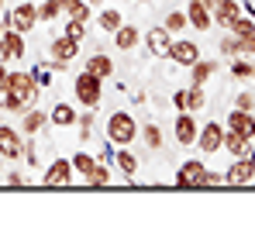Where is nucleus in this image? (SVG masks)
Segmentation results:
<instances>
[{
  "instance_id": "obj_19",
  "label": "nucleus",
  "mask_w": 255,
  "mask_h": 241,
  "mask_svg": "<svg viewBox=\"0 0 255 241\" xmlns=\"http://www.w3.org/2000/svg\"><path fill=\"white\" fill-rule=\"evenodd\" d=\"M86 73H93V76L107 80V76L114 73V62H111L107 55H90V59H86Z\"/></svg>"
},
{
  "instance_id": "obj_28",
  "label": "nucleus",
  "mask_w": 255,
  "mask_h": 241,
  "mask_svg": "<svg viewBox=\"0 0 255 241\" xmlns=\"http://www.w3.org/2000/svg\"><path fill=\"white\" fill-rule=\"evenodd\" d=\"M42 127H45L42 111H28V114H24V131H28V134H35V131H42Z\"/></svg>"
},
{
  "instance_id": "obj_29",
  "label": "nucleus",
  "mask_w": 255,
  "mask_h": 241,
  "mask_svg": "<svg viewBox=\"0 0 255 241\" xmlns=\"http://www.w3.org/2000/svg\"><path fill=\"white\" fill-rule=\"evenodd\" d=\"M93 165H97V159H93V155H86V152H76V155H73V169H80L83 176L93 172Z\"/></svg>"
},
{
  "instance_id": "obj_27",
  "label": "nucleus",
  "mask_w": 255,
  "mask_h": 241,
  "mask_svg": "<svg viewBox=\"0 0 255 241\" xmlns=\"http://www.w3.org/2000/svg\"><path fill=\"white\" fill-rule=\"evenodd\" d=\"M121 24H125V21H121V10H104V14H100V28H104V31H118Z\"/></svg>"
},
{
  "instance_id": "obj_11",
  "label": "nucleus",
  "mask_w": 255,
  "mask_h": 241,
  "mask_svg": "<svg viewBox=\"0 0 255 241\" xmlns=\"http://www.w3.org/2000/svg\"><path fill=\"white\" fill-rule=\"evenodd\" d=\"M186 21L197 28V31H207L214 24V17H211V7L204 3V0H190V10H186Z\"/></svg>"
},
{
  "instance_id": "obj_31",
  "label": "nucleus",
  "mask_w": 255,
  "mask_h": 241,
  "mask_svg": "<svg viewBox=\"0 0 255 241\" xmlns=\"http://www.w3.org/2000/svg\"><path fill=\"white\" fill-rule=\"evenodd\" d=\"M86 183H90V186H107V183H111V172H107L104 165H93V172L86 176Z\"/></svg>"
},
{
  "instance_id": "obj_36",
  "label": "nucleus",
  "mask_w": 255,
  "mask_h": 241,
  "mask_svg": "<svg viewBox=\"0 0 255 241\" xmlns=\"http://www.w3.org/2000/svg\"><path fill=\"white\" fill-rule=\"evenodd\" d=\"M231 69H235V76H255V69L249 66V62H235Z\"/></svg>"
},
{
  "instance_id": "obj_10",
  "label": "nucleus",
  "mask_w": 255,
  "mask_h": 241,
  "mask_svg": "<svg viewBox=\"0 0 255 241\" xmlns=\"http://www.w3.org/2000/svg\"><path fill=\"white\" fill-rule=\"evenodd\" d=\"M197 141H200V148L204 152H217L221 145H224V127L221 124H204V131H197Z\"/></svg>"
},
{
  "instance_id": "obj_15",
  "label": "nucleus",
  "mask_w": 255,
  "mask_h": 241,
  "mask_svg": "<svg viewBox=\"0 0 255 241\" xmlns=\"http://www.w3.org/2000/svg\"><path fill=\"white\" fill-rule=\"evenodd\" d=\"M169 55L179 62V66H193V62L200 59V48H197V41H172Z\"/></svg>"
},
{
  "instance_id": "obj_13",
  "label": "nucleus",
  "mask_w": 255,
  "mask_h": 241,
  "mask_svg": "<svg viewBox=\"0 0 255 241\" xmlns=\"http://www.w3.org/2000/svg\"><path fill=\"white\" fill-rule=\"evenodd\" d=\"M176 107H179V111H200V107H204V86L176 90Z\"/></svg>"
},
{
  "instance_id": "obj_7",
  "label": "nucleus",
  "mask_w": 255,
  "mask_h": 241,
  "mask_svg": "<svg viewBox=\"0 0 255 241\" xmlns=\"http://www.w3.org/2000/svg\"><path fill=\"white\" fill-rule=\"evenodd\" d=\"M69 179H73V162L59 159V162H52V165L45 169L42 186H69Z\"/></svg>"
},
{
  "instance_id": "obj_37",
  "label": "nucleus",
  "mask_w": 255,
  "mask_h": 241,
  "mask_svg": "<svg viewBox=\"0 0 255 241\" xmlns=\"http://www.w3.org/2000/svg\"><path fill=\"white\" fill-rule=\"evenodd\" d=\"M235 104H238V111H252L255 97H252V93H242V97H238V100H235Z\"/></svg>"
},
{
  "instance_id": "obj_38",
  "label": "nucleus",
  "mask_w": 255,
  "mask_h": 241,
  "mask_svg": "<svg viewBox=\"0 0 255 241\" xmlns=\"http://www.w3.org/2000/svg\"><path fill=\"white\" fill-rule=\"evenodd\" d=\"M90 131H93V118H83L80 120V138H93Z\"/></svg>"
},
{
  "instance_id": "obj_16",
  "label": "nucleus",
  "mask_w": 255,
  "mask_h": 241,
  "mask_svg": "<svg viewBox=\"0 0 255 241\" xmlns=\"http://www.w3.org/2000/svg\"><path fill=\"white\" fill-rule=\"evenodd\" d=\"M145 45H148V52H152V55H169L172 38H169V31H166V28H152V31L145 35Z\"/></svg>"
},
{
  "instance_id": "obj_5",
  "label": "nucleus",
  "mask_w": 255,
  "mask_h": 241,
  "mask_svg": "<svg viewBox=\"0 0 255 241\" xmlns=\"http://www.w3.org/2000/svg\"><path fill=\"white\" fill-rule=\"evenodd\" d=\"M100 76H93V73H80L76 83H73V90H76V100L90 107V111H97V104H100Z\"/></svg>"
},
{
  "instance_id": "obj_6",
  "label": "nucleus",
  "mask_w": 255,
  "mask_h": 241,
  "mask_svg": "<svg viewBox=\"0 0 255 241\" xmlns=\"http://www.w3.org/2000/svg\"><path fill=\"white\" fill-rule=\"evenodd\" d=\"M255 179V152L249 155H238V162H231V169L224 172V183L228 186H245Z\"/></svg>"
},
{
  "instance_id": "obj_24",
  "label": "nucleus",
  "mask_w": 255,
  "mask_h": 241,
  "mask_svg": "<svg viewBox=\"0 0 255 241\" xmlns=\"http://www.w3.org/2000/svg\"><path fill=\"white\" fill-rule=\"evenodd\" d=\"M62 10H66L73 21H86V17H90V7H86L83 0H66V3H62Z\"/></svg>"
},
{
  "instance_id": "obj_1",
  "label": "nucleus",
  "mask_w": 255,
  "mask_h": 241,
  "mask_svg": "<svg viewBox=\"0 0 255 241\" xmlns=\"http://www.w3.org/2000/svg\"><path fill=\"white\" fill-rule=\"evenodd\" d=\"M0 93H3V111L24 114L35 104V97H38V83H35V76H28V73H7V83H3Z\"/></svg>"
},
{
  "instance_id": "obj_35",
  "label": "nucleus",
  "mask_w": 255,
  "mask_h": 241,
  "mask_svg": "<svg viewBox=\"0 0 255 241\" xmlns=\"http://www.w3.org/2000/svg\"><path fill=\"white\" fill-rule=\"evenodd\" d=\"M83 24H86V21H69V31H66V35H69V38H76V41H80V38H83V31H86Z\"/></svg>"
},
{
  "instance_id": "obj_42",
  "label": "nucleus",
  "mask_w": 255,
  "mask_h": 241,
  "mask_svg": "<svg viewBox=\"0 0 255 241\" xmlns=\"http://www.w3.org/2000/svg\"><path fill=\"white\" fill-rule=\"evenodd\" d=\"M59 3H66V0H59Z\"/></svg>"
},
{
  "instance_id": "obj_20",
  "label": "nucleus",
  "mask_w": 255,
  "mask_h": 241,
  "mask_svg": "<svg viewBox=\"0 0 255 241\" xmlns=\"http://www.w3.org/2000/svg\"><path fill=\"white\" fill-rule=\"evenodd\" d=\"M224 148H228L231 155H249V152H255L252 141H245V138L235 134V131H224Z\"/></svg>"
},
{
  "instance_id": "obj_18",
  "label": "nucleus",
  "mask_w": 255,
  "mask_h": 241,
  "mask_svg": "<svg viewBox=\"0 0 255 241\" xmlns=\"http://www.w3.org/2000/svg\"><path fill=\"white\" fill-rule=\"evenodd\" d=\"M176 141L179 145H193L197 141V120L190 118V114H183V118L176 120Z\"/></svg>"
},
{
  "instance_id": "obj_32",
  "label": "nucleus",
  "mask_w": 255,
  "mask_h": 241,
  "mask_svg": "<svg viewBox=\"0 0 255 241\" xmlns=\"http://www.w3.org/2000/svg\"><path fill=\"white\" fill-rule=\"evenodd\" d=\"M186 24H190V21H186V14H179V10H172L169 17H166V24H162V28H166V31H179V28H186Z\"/></svg>"
},
{
  "instance_id": "obj_12",
  "label": "nucleus",
  "mask_w": 255,
  "mask_h": 241,
  "mask_svg": "<svg viewBox=\"0 0 255 241\" xmlns=\"http://www.w3.org/2000/svg\"><path fill=\"white\" fill-rule=\"evenodd\" d=\"M76 48H80V41L69 38V35H66V38H55L52 41V62H55V66H66V62L76 55Z\"/></svg>"
},
{
  "instance_id": "obj_21",
  "label": "nucleus",
  "mask_w": 255,
  "mask_h": 241,
  "mask_svg": "<svg viewBox=\"0 0 255 241\" xmlns=\"http://www.w3.org/2000/svg\"><path fill=\"white\" fill-rule=\"evenodd\" d=\"M114 41H118V48H121V52H131V48L138 45V28H131V24H121V28L114 31Z\"/></svg>"
},
{
  "instance_id": "obj_23",
  "label": "nucleus",
  "mask_w": 255,
  "mask_h": 241,
  "mask_svg": "<svg viewBox=\"0 0 255 241\" xmlns=\"http://www.w3.org/2000/svg\"><path fill=\"white\" fill-rule=\"evenodd\" d=\"M231 35H238V38H249V35H255V21H252V17H242V14H238V17L231 21Z\"/></svg>"
},
{
  "instance_id": "obj_2",
  "label": "nucleus",
  "mask_w": 255,
  "mask_h": 241,
  "mask_svg": "<svg viewBox=\"0 0 255 241\" xmlns=\"http://www.w3.org/2000/svg\"><path fill=\"white\" fill-rule=\"evenodd\" d=\"M38 24V7L35 3H17V7H10L7 14H3V28H10V31H31Z\"/></svg>"
},
{
  "instance_id": "obj_41",
  "label": "nucleus",
  "mask_w": 255,
  "mask_h": 241,
  "mask_svg": "<svg viewBox=\"0 0 255 241\" xmlns=\"http://www.w3.org/2000/svg\"><path fill=\"white\" fill-rule=\"evenodd\" d=\"M3 3H7V0H0V7H3Z\"/></svg>"
},
{
  "instance_id": "obj_43",
  "label": "nucleus",
  "mask_w": 255,
  "mask_h": 241,
  "mask_svg": "<svg viewBox=\"0 0 255 241\" xmlns=\"http://www.w3.org/2000/svg\"><path fill=\"white\" fill-rule=\"evenodd\" d=\"M0 172H3V165H0Z\"/></svg>"
},
{
  "instance_id": "obj_3",
  "label": "nucleus",
  "mask_w": 255,
  "mask_h": 241,
  "mask_svg": "<svg viewBox=\"0 0 255 241\" xmlns=\"http://www.w3.org/2000/svg\"><path fill=\"white\" fill-rule=\"evenodd\" d=\"M176 186L179 190H204L207 186V169H204V162H183L179 169H176Z\"/></svg>"
},
{
  "instance_id": "obj_17",
  "label": "nucleus",
  "mask_w": 255,
  "mask_h": 241,
  "mask_svg": "<svg viewBox=\"0 0 255 241\" xmlns=\"http://www.w3.org/2000/svg\"><path fill=\"white\" fill-rule=\"evenodd\" d=\"M0 45H3V59H21V55H24V38H21V31H10V28H3V35H0Z\"/></svg>"
},
{
  "instance_id": "obj_8",
  "label": "nucleus",
  "mask_w": 255,
  "mask_h": 241,
  "mask_svg": "<svg viewBox=\"0 0 255 241\" xmlns=\"http://www.w3.org/2000/svg\"><path fill=\"white\" fill-rule=\"evenodd\" d=\"M228 131L242 134L245 141H255V118L249 114V111H235V114L228 118Z\"/></svg>"
},
{
  "instance_id": "obj_33",
  "label": "nucleus",
  "mask_w": 255,
  "mask_h": 241,
  "mask_svg": "<svg viewBox=\"0 0 255 241\" xmlns=\"http://www.w3.org/2000/svg\"><path fill=\"white\" fill-rule=\"evenodd\" d=\"M141 134H145V145H148V148H159V145H162V131H159L155 124H145Z\"/></svg>"
},
{
  "instance_id": "obj_22",
  "label": "nucleus",
  "mask_w": 255,
  "mask_h": 241,
  "mask_svg": "<svg viewBox=\"0 0 255 241\" xmlns=\"http://www.w3.org/2000/svg\"><path fill=\"white\" fill-rule=\"evenodd\" d=\"M211 73H214V62H193V76H190V86H204V83L211 80Z\"/></svg>"
},
{
  "instance_id": "obj_30",
  "label": "nucleus",
  "mask_w": 255,
  "mask_h": 241,
  "mask_svg": "<svg viewBox=\"0 0 255 241\" xmlns=\"http://www.w3.org/2000/svg\"><path fill=\"white\" fill-rule=\"evenodd\" d=\"M52 120L66 127V124H73V120H76V111H73V107H66V104H59V107L52 111Z\"/></svg>"
},
{
  "instance_id": "obj_4",
  "label": "nucleus",
  "mask_w": 255,
  "mask_h": 241,
  "mask_svg": "<svg viewBox=\"0 0 255 241\" xmlns=\"http://www.w3.org/2000/svg\"><path fill=\"white\" fill-rule=\"evenodd\" d=\"M134 131H138V124H134V118H131V114H125V111L111 114V120H107V138H111L114 145H121V148H125L128 141L134 138Z\"/></svg>"
},
{
  "instance_id": "obj_25",
  "label": "nucleus",
  "mask_w": 255,
  "mask_h": 241,
  "mask_svg": "<svg viewBox=\"0 0 255 241\" xmlns=\"http://www.w3.org/2000/svg\"><path fill=\"white\" fill-rule=\"evenodd\" d=\"M62 14V3L59 0H45L42 7H38V21H55Z\"/></svg>"
},
{
  "instance_id": "obj_14",
  "label": "nucleus",
  "mask_w": 255,
  "mask_h": 241,
  "mask_svg": "<svg viewBox=\"0 0 255 241\" xmlns=\"http://www.w3.org/2000/svg\"><path fill=\"white\" fill-rule=\"evenodd\" d=\"M242 14V7H238V0H217L214 3V24H221V28H231V21Z\"/></svg>"
},
{
  "instance_id": "obj_9",
  "label": "nucleus",
  "mask_w": 255,
  "mask_h": 241,
  "mask_svg": "<svg viewBox=\"0 0 255 241\" xmlns=\"http://www.w3.org/2000/svg\"><path fill=\"white\" fill-rule=\"evenodd\" d=\"M21 152H24V141H21V134H17L14 127H0V155L14 162L17 155H21Z\"/></svg>"
},
{
  "instance_id": "obj_39",
  "label": "nucleus",
  "mask_w": 255,
  "mask_h": 241,
  "mask_svg": "<svg viewBox=\"0 0 255 241\" xmlns=\"http://www.w3.org/2000/svg\"><path fill=\"white\" fill-rule=\"evenodd\" d=\"M3 83H7V69H3V62H0V90H3Z\"/></svg>"
},
{
  "instance_id": "obj_26",
  "label": "nucleus",
  "mask_w": 255,
  "mask_h": 241,
  "mask_svg": "<svg viewBox=\"0 0 255 241\" xmlns=\"http://www.w3.org/2000/svg\"><path fill=\"white\" fill-rule=\"evenodd\" d=\"M114 162L121 165V172H125V176H134V169H138V159H134L131 152H125V148H121V152L114 155Z\"/></svg>"
},
{
  "instance_id": "obj_40",
  "label": "nucleus",
  "mask_w": 255,
  "mask_h": 241,
  "mask_svg": "<svg viewBox=\"0 0 255 241\" xmlns=\"http://www.w3.org/2000/svg\"><path fill=\"white\" fill-rule=\"evenodd\" d=\"M0 35H3V21H0Z\"/></svg>"
},
{
  "instance_id": "obj_34",
  "label": "nucleus",
  "mask_w": 255,
  "mask_h": 241,
  "mask_svg": "<svg viewBox=\"0 0 255 241\" xmlns=\"http://www.w3.org/2000/svg\"><path fill=\"white\" fill-rule=\"evenodd\" d=\"M221 52H228V55H235V52H242V38H238V35H228V38L221 41Z\"/></svg>"
}]
</instances>
